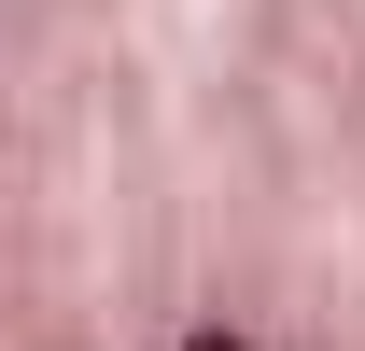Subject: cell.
I'll return each mask as SVG.
<instances>
[{"label": "cell", "mask_w": 365, "mask_h": 351, "mask_svg": "<svg viewBox=\"0 0 365 351\" xmlns=\"http://www.w3.org/2000/svg\"><path fill=\"white\" fill-rule=\"evenodd\" d=\"M182 351H253V337H239V323H197V337H182Z\"/></svg>", "instance_id": "obj_1"}]
</instances>
